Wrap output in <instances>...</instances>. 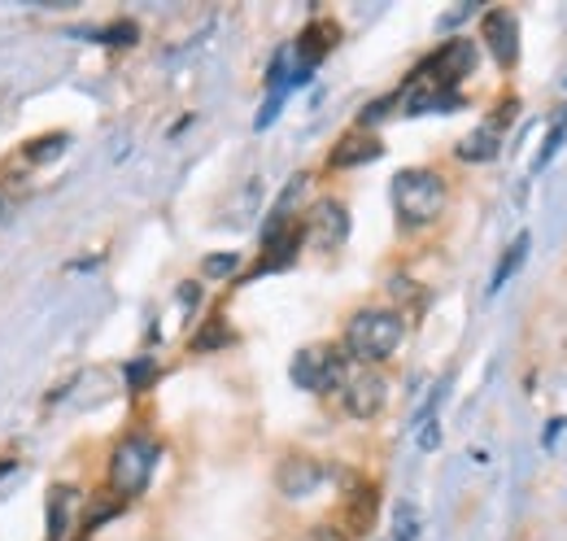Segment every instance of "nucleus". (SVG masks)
Instances as JSON below:
<instances>
[{
	"label": "nucleus",
	"instance_id": "nucleus-1",
	"mask_svg": "<svg viewBox=\"0 0 567 541\" xmlns=\"http://www.w3.org/2000/svg\"><path fill=\"white\" fill-rule=\"evenodd\" d=\"M157 459H162V450H157L153 437H144V432L123 437V441L114 446V455H110V489H114V498H118V502L141 498L144 489H148V480H153Z\"/></svg>",
	"mask_w": 567,
	"mask_h": 541
},
{
	"label": "nucleus",
	"instance_id": "nucleus-2",
	"mask_svg": "<svg viewBox=\"0 0 567 541\" xmlns=\"http://www.w3.org/2000/svg\"><path fill=\"white\" fill-rule=\"evenodd\" d=\"M402 337H406V324L398 310H358L346 328V349L362 363H384L398 354Z\"/></svg>",
	"mask_w": 567,
	"mask_h": 541
},
{
	"label": "nucleus",
	"instance_id": "nucleus-3",
	"mask_svg": "<svg viewBox=\"0 0 567 541\" xmlns=\"http://www.w3.org/2000/svg\"><path fill=\"white\" fill-rule=\"evenodd\" d=\"M393 210L406 227H427L445 210V180L436 171H402L393 180Z\"/></svg>",
	"mask_w": 567,
	"mask_h": 541
},
{
	"label": "nucleus",
	"instance_id": "nucleus-4",
	"mask_svg": "<svg viewBox=\"0 0 567 541\" xmlns=\"http://www.w3.org/2000/svg\"><path fill=\"white\" fill-rule=\"evenodd\" d=\"M292 385L310 389V394H328V389L346 385V354H337V349H301L292 358Z\"/></svg>",
	"mask_w": 567,
	"mask_h": 541
},
{
	"label": "nucleus",
	"instance_id": "nucleus-5",
	"mask_svg": "<svg viewBox=\"0 0 567 541\" xmlns=\"http://www.w3.org/2000/svg\"><path fill=\"white\" fill-rule=\"evenodd\" d=\"M472 70H476V44H472V40H445L415 74L427 79V83H436V88H454V92H458V83H463Z\"/></svg>",
	"mask_w": 567,
	"mask_h": 541
},
{
	"label": "nucleus",
	"instance_id": "nucleus-6",
	"mask_svg": "<svg viewBox=\"0 0 567 541\" xmlns=\"http://www.w3.org/2000/svg\"><path fill=\"white\" fill-rule=\"evenodd\" d=\"M301 236H310L319 249H341L346 236H350V210H346L341 202H332V197H323V202L310 210Z\"/></svg>",
	"mask_w": 567,
	"mask_h": 541
},
{
	"label": "nucleus",
	"instance_id": "nucleus-7",
	"mask_svg": "<svg viewBox=\"0 0 567 541\" xmlns=\"http://www.w3.org/2000/svg\"><path fill=\"white\" fill-rule=\"evenodd\" d=\"M481 35H485V49L494 53V62L502 70H511L515 62H519V22H515V13H506V9H489V13H485Z\"/></svg>",
	"mask_w": 567,
	"mask_h": 541
},
{
	"label": "nucleus",
	"instance_id": "nucleus-8",
	"mask_svg": "<svg viewBox=\"0 0 567 541\" xmlns=\"http://www.w3.org/2000/svg\"><path fill=\"white\" fill-rule=\"evenodd\" d=\"M389 402V380L375 376V371H358L346 380V410L354 419H375Z\"/></svg>",
	"mask_w": 567,
	"mask_h": 541
},
{
	"label": "nucleus",
	"instance_id": "nucleus-9",
	"mask_svg": "<svg viewBox=\"0 0 567 541\" xmlns=\"http://www.w3.org/2000/svg\"><path fill=\"white\" fill-rule=\"evenodd\" d=\"M319 480H323V468L315 459H306V455H288L280 463V472H276V484H280L284 498H306V493L319 489Z\"/></svg>",
	"mask_w": 567,
	"mask_h": 541
},
{
	"label": "nucleus",
	"instance_id": "nucleus-10",
	"mask_svg": "<svg viewBox=\"0 0 567 541\" xmlns=\"http://www.w3.org/2000/svg\"><path fill=\"white\" fill-rule=\"evenodd\" d=\"M301 227H284L280 236H271V241H262L267 245V254H262V263L254 267V275H271V270H284L297 263V249H301Z\"/></svg>",
	"mask_w": 567,
	"mask_h": 541
},
{
	"label": "nucleus",
	"instance_id": "nucleus-11",
	"mask_svg": "<svg viewBox=\"0 0 567 541\" xmlns=\"http://www.w3.org/2000/svg\"><path fill=\"white\" fill-rule=\"evenodd\" d=\"M332 44H337V27H332V22H315V27H306V31H301V44H297V49H301V62H297V67L315 70Z\"/></svg>",
	"mask_w": 567,
	"mask_h": 541
},
{
	"label": "nucleus",
	"instance_id": "nucleus-12",
	"mask_svg": "<svg viewBox=\"0 0 567 541\" xmlns=\"http://www.w3.org/2000/svg\"><path fill=\"white\" fill-rule=\"evenodd\" d=\"M380 153H384V144L375 135H346L332 149V166H362V162H375Z\"/></svg>",
	"mask_w": 567,
	"mask_h": 541
},
{
	"label": "nucleus",
	"instance_id": "nucleus-13",
	"mask_svg": "<svg viewBox=\"0 0 567 541\" xmlns=\"http://www.w3.org/2000/svg\"><path fill=\"white\" fill-rule=\"evenodd\" d=\"M497 144H502V123H489L458 144V157L463 162H489V157H497Z\"/></svg>",
	"mask_w": 567,
	"mask_h": 541
},
{
	"label": "nucleus",
	"instance_id": "nucleus-14",
	"mask_svg": "<svg viewBox=\"0 0 567 541\" xmlns=\"http://www.w3.org/2000/svg\"><path fill=\"white\" fill-rule=\"evenodd\" d=\"M74 489L71 484H58L53 493H49V541H62V533H66V520H71L74 511Z\"/></svg>",
	"mask_w": 567,
	"mask_h": 541
},
{
	"label": "nucleus",
	"instance_id": "nucleus-15",
	"mask_svg": "<svg viewBox=\"0 0 567 541\" xmlns=\"http://www.w3.org/2000/svg\"><path fill=\"white\" fill-rule=\"evenodd\" d=\"M524 258H528V232H519V241H515V245H511V249H506V258H502V263H497V270H494V284H489V293H497V288H502V284H506V279H511V275H515V270L524 267Z\"/></svg>",
	"mask_w": 567,
	"mask_h": 541
},
{
	"label": "nucleus",
	"instance_id": "nucleus-16",
	"mask_svg": "<svg viewBox=\"0 0 567 541\" xmlns=\"http://www.w3.org/2000/svg\"><path fill=\"white\" fill-rule=\"evenodd\" d=\"M420 538V511L411 507V502H398V511H393V533L389 541H415Z\"/></svg>",
	"mask_w": 567,
	"mask_h": 541
},
{
	"label": "nucleus",
	"instance_id": "nucleus-17",
	"mask_svg": "<svg viewBox=\"0 0 567 541\" xmlns=\"http://www.w3.org/2000/svg\"><path fill=\"white\" fill-rule=\"evenodd\" d=\"M66 149V132L58 135H40V140H31V149H27V157L31 162H49V157H58Z\"/></svg>",
	"mask_w": 567,
	"mask_h": 541
},
{
	"label": "nucleus",
	"instance_id": "nucleus-18",
	"mask_svg": "<svg viewBox=\"0 0 567 541\" xmlns=\"http://www.w3.org/2000/svg\"><path fill=\"white\" fill-rule=\"evenodd\" d=\"M227 340H231V333H227V324H223V319H210V328L193 337V349H206V354H210V349H218V345H227Z\"/></svg>",
	"mask_w": 567,
	"mask_h": 541
},
{
	"label": "nucleus",
	"instance_id": "nucleus-19",
	"mask_svg": "<svg viewBox=\"0 0 567 541\" xmlns=\"http://www.w3.org/2000/svg\"><path fill=\"white\" fill-rule=\"evenodd\" d=\"M564 132H567V110L555 119V127H550V135H546V149H542V157H537V171L542 166H550V157L559 153V144H564Z\"/></svg>",
	"mask_w": 567,
	"mask_h": 541
},
{
	"label": "nucleus",
	"instance_id": "nucleus-20",
	"mask_svg": "<svg viewBox=\"0 0 567 541\" xmlns=\"http://www.w3.org/2000/svg\"><path fill=\"white\" fill-rule=\"evenodd\" d=\"M105 44H136V35H141V27L136 22H114V27H105V31H96Z\"/></svg>",
	"mask_w": 567,
	"mask_h": 541
},
{
	"label": "nucleus",
	"instance_id": "nucleus-21",
	"mask_svg": "<svg viewBox=\"0 0 567 541\" xmlns=\"http://www.w3.org/2000/svg\"><path fill=\"white\" fill-rule=\"evenodd\" d=\"M236 267H240V258H236V254H210V258L202 263V270H206L210 279H223V275H231Z\"/></svg>",
	"mask_w": 567,
	"mask_h": 541
},
{
	"label": "nucleus",
	"instance_id": "nucleus-22",
	"mask_svg": "<svg viewBox=\"0 0 567 541\" xmlns=\"http://www.w3.org/2000/svg\"><path fill=\"white\" fill-rule=\"evenodd\" d=\"M153 371H157V367H153V358H136V363L127 367V380H132V389H136V394H141V389H148Z\"/></svg>",
	"mask_w": 567,
	"mask_h": 541
},
{
	"label": "nucleus",
	"instance_id": "nucleus-23",
	"mask_svg": "<svg viewBox=\"0 0 567 541\" xmlns=\"http://www.w3.org/2000/svg\"><path fill=\"white\" fill-rule=\"evenodd\" d=\"M393 101H398V96H384V101H375V105H367V110H362V127H367V123H375V119H384Z\"/></svg>",
	"mask_w": 567,
	"mask_h": 541
},
{
	"label": "nucleus",
	"instance_id": "nucleus-24",
	"mask_svg": "<svg viewBox=\"0 0 567 541\" xmlns=\"http://www.w3.org/2000/svg\"><path fill=\"white\" fill-rule=\"evenodd\" d=\"M441 441V428L432 423V419H424V432H420V450H432Z\"/></svg>",
	"mask_w": 567,
	"mask_h": 541
},
{
	"label": "nucleus",
	"instance_id": "nucleus-25",
	"mask_svg": "<svg viewBox=\"0 0 567 541\" xmlns=\"http://www.w3.org/2000/svg\"><path fill=\"white\" fill-rule=\"evenodd\" d=\"M306 541H346V533H341V529H315Z\"/></svg>",
	"mask_w": 567,
	"mask_h": 541
},
{
	"label": "nucleus",
	"instance_id": "nucleus-26",
	"mask_svg": "<svg viewBox=\"0 0 567 541\" xmlns=\"http://www.w3.org/2000/svg\"><path fill=\"white\" fill-rule=\"evenodd\" d=\"M4 472H13V463H0V476H4Z\"/></svg>",
	"mask_w": 567,
	"mask_h": 541
},
{
	"label": "nucleus",
	"instance_id": "nucleus-27",
	"mask_svg": "<svg viewBox=\"0 0 567 541\" xmlns=\"http://www.w3.org/2000/svg\"><path fill=\"white\" fill-rule=\"evenodd\" d=\"M0 218H4V197H0Z\"/></svg>",
	"mask_w": 567,
	"mask_h": 541
}]
</instances>
